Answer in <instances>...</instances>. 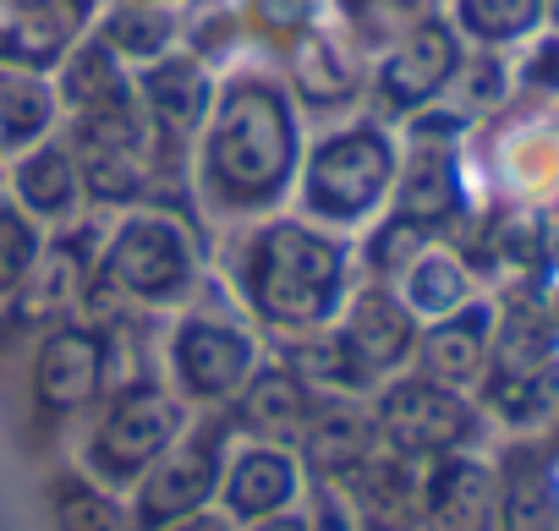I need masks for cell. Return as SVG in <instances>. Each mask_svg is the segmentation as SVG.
Wrapping results in <instances>:
<instances>
[{"instance_id": "cell-9", "label": "cell", "mask_w": 559, "mask_h": 531, "mask_svg": "<svg viewBox=\"0 0 559 531\" xmlns=\"http://www.w3.org/2000/svg\"><path fill=\"white\" fill-rule=\"evenodd\" d=\"M225 449H230V427H219V422L187 427V433L138 476V487H132V498H127L138 531H159V526H170V520H187V515L209 509L214 493H219Z\"/></svg>"}, {"instance_id": "cell-22", "label": "cell", "mask_w": 559, "mask_h": 531, "mask_svg": "<svg viewBox=\"0 0 559 531\" xmlns=\"http://www.w3.org/2000/svg\"><path fill=\"white\" fill-rule=\"evenodd\" d=\"M50 88H56L61 116H72V121L138 99V94H132V72H127V67H121L94 34H83V39L67 50V61L50 72Z\"/></svg>"}, {"instance_id": "cell-2", "label": "cell", "mask_w": 559, "mask_h": 531, "mask_svg": "<svg viewBox=\"0 0 559 531\" xmlns=\"http://www.w3.org/2000/svg\"><path fill=\"white\" fill-rule=\"evenodd\" d=\"M352 297V246L302 219L274 214L241 246V302L247 313L286 340L324 335Z\"/></svg>"}, {"instance_id": "cell-36", "label": "cell", "mask_w": 559, "mask_h": 531, "mask_svg": "<svg viewBox=\"0 0 559 531\" xmlns=\"http://www.w3.org/2000/svg\"><path fill=\"white\" fill-rule=\"evenodd\" d=\"M543 23L559 34V0H543Z\"/></svg>"}, {"instance_id": "cell-20", "label": "cell", "mask_w": 559, "mask_h": 531, "mask_svg": "<svg viewBox=\"0 0 559 531\" xmlns=\"http://www.w3.org/2000/svg\"><path fill=\"white\" fill-rule=\"evenodd\" d=\"M499 531H559V460L548 449H515L493 471Z\"/></svg>"}, {"instance_id": "cell-10", "label": "cell", "mask_w": 559, "mask_h": 531, "mask_svg": "<svg viewBox=\"0 0 559 531\" xmlns=\"http://www.w3.org/2000/svg\"><path fill=\"white\" fill-rule=\"evenodd\" d=\"M105 378H110V346L94 324L67 318L39 335L34 367H28V395L45 422H72V417L94 411L105 395Z\"/></svg>"}, {"instance_id": "cell-32", "label": "cell", "mask_w": 559, "mask_h": 531, "mask_svg": "<svg viewBox=\"0 0 559 531\" xmlns=\"http://www.w3.org/2000/svg\"><path fill=\"white\" fill-rule=\"evenodd\" d=\"M308 531H362V526H357V509L341 498V487H335V482H319V487H313Z\"/></svg>"}, {"instance_id": "cell-23", "label": "cell", "mask_w": 559, "mask_h": 531, "mask_svg": "<svg viewBox=\"0 0 559 531\" xmlns=\"http://www.w3.org/2000/svg\"><path fill=\"white\" fill-rule=\"evenodd\" d=\"M88 34H94L127 72H138V67H148V61L181 50V45H176V39H181V17H176L170 7H148V0H105V7L88 17Z\"/></svg>"}, {"instance_id": "cell-29", "label": "cell", "mask_w": 559, "mask_h": 531, "mask_svg": "<svg viewBox=\"0 0 559 531\" xmlns=\"http://www.w3.org/2000/svg\"><path fill=\"white\" fill-rule=\"evenodd\" d=\"M428 241H433V236H428L423 225L401 219V214H384V219H373V236H368V252H362V257H368V275L390 286V280L406 269V263H412V257H417Z\"/></svg>"}, {"instance_id": "cell-25", "label": "cell", "mask_w": 559, "mask_h": 531, "mask_svg": "<svg viewBox=\"0 0 559 531\" xmlns=\"http://www.w3.org/2000/svg\"><path fill=\"white\" fill-rule=\"evenodd\" d=\"M45 504H50V531H138V520L121 504V493L94 482L83 466L78 471H56L45 482Z\"/></svg>"}, {"instance_id": "cell-28", "label": "cell", "mask_w": 559, "mask_h": 531, "mask_svg": "<svg viewBox=\"0 0 559 531\" xmlns=\"http://www.w3.org/2000/svg\"><path fill=\"white\" fill-rule=\"evenodd\" d=\"M45 252V225H34L12 197H0V302H12Z\"/></svg>"}, {"instance_id": "cell-16", "label": "cell", "mask_w": 559, "mask_h": 531, "mask_svg": "<svg viewBox=\"0 0 559 531\" xmlns=\"http://www.w3.org/2000/svg\"><path fill=\"white\" fill-rule=\"evenodd\" d=\"M313 389L286 367V362H258V373L241 384V395L230 400V422L236 433L247 438H263V444H292L302 438L308 417H313Z\"/></svg>"}, {"instance_id": "cell-3", "label": "cell", "mask_w": 559, "mask_h": 531, "mask_svg": "<svg viewBox=\"0 0 559 531\" xmlns=\"http://www.w3.org/2000/svg\"><path fill=\"white\" fill-rule=\"evenodd\" d=\"M401 176V137L384 121H346L330 126L313 148H302V170H297V203L302 219L324 225V230H362L390 208Z\"/></svg>"}, {"instance_id": "cell-5", "label": "cell", "mask_w": 559, "mask_h": 531, "mask_svg": "<svg viewBox=\"0 0 559 531\" xmlns=\"http://www.w3.org/2000/svg\"><path fill=\"white\" fill-rule=\"evenodd\" d=\"M187 433V400L165 384H127L116 389L99 411L94 427L83 438V471L116 493H132L138 476Z\"/></svg>"}, {"instance_id": "cell-24", "label": "cell", "mask_w": 559, "mask_h": 531, "mask_svg": "<svg viewBox=\"0 0 559 531\" xmlns=\"http://www.w3.org/2000/svg\"><path fill=\"white\" fill-rule=\"evenodd\" d=\"M390 286H395V297L412 307L417 324H433V318H444V313H455V307H466V302L477 297L472 269H466L450 246H439V241H428Z\"/></svg>"}, {"instance_id": "cell-12", "label": "cell", "mask_w": 559, "mask_h": 531, "mask_svg": "<svg viewBox=\"0 0 559 531\" xmlns=\"http://www.w3.org/2000/svg\"><path fill=\"white\" fill-rule=\"evenodd\" d=\"M308 487V471L297 460L292 444H263V438H241L225 449V471H219V493L214 504L230 515V526H252L269 520L280 509H297Z\"/></svg>"}, {"instance_id": "cell-35", "label": "cell", "mask_w": 559, "mask_h": 531, "mask_svg": "<svg viewBox=\"0 0 559 531\" xmlns=\"http://www.w3.org/2000/svg\"><path fill=\"white\" fill-rule=\"evenodd\" d=\"M330 7H335V12L346 17V23H357V17H362V12L373 7V0H330Z\"/></svg>"}, {"instance_id": "cell-18", "label": "cell", "mask_w": 559, "mask_h": 531, "mask_svg": "<svg viewBox=\"0 0 559 531\" xmlns=\"http://www.w3.org/2000/svg\"><path fill=\"white\" fill-rule=\"evenodd\" d=\"M12 203L34 219V225H67L83 208V170L67 137H45L23 154H12Z\"/></svg>"}, {"instance_id": "cell-26", "label": "cell", "mask_w": 559, "mask_h": 531, "mask_svg": "<svg viewBox=\"0 0 559 531\" xmlns=\"http://www.w3.org/2000/svg\"><path fill=\"white\" fill-rule=\"evenodd\" d=\"M56 121H61V105H56L50 77L0 67V154H23L56 137Z\"/></svg>"}, {"instance_id": "cell-30", "label": "cell", "mask_w": 559, "mask_h": 531, "mask_svg": "<svg viewBox=\"0 0 559 531\" xmlns=\"http://www.w3.org/2000/svg\"><path fill=\"white\" fill-rule=\"evenodd\" d=\"M247 23L269 39H297L302 28L319 23V0H247Z\"/></svg>"}, {"instance_id": "cell-34", "label": "cell", "mask_w": 559, "mask_h": 531, "mask_svg": "<svg viewBox=\"0 0 559 531\" xmlns=\"http://www.w3.org/2000/svg\"><path fill=\"white\" fill-rule=\"evenodd\" d=\"M241 531H308V509H302V504H297V509H280V515L252 520V526H241Z\"/></svg>"}, {"instance_id": "cell-6", "label": "cell", "mask_w": 559, "mask_h": 531, "mask_svg": "<svg viewBox=\"0 0 559 531\" xmlns=\"http://www.w3.org/2000/svg\"><path fill=\"white\" fill-rule=\"evenodd\" d=\"M373 433H379V449L428 466V460L477 449L483 406L466 389H444L423 373H395L373 395Z\"/></svg>"}, {"instance_id": "cell-37", "label": "cell", "mask_w": 559, "mask_h": 531, "mask_svg": "<svg viewBox=\"0 0 559 531\" xmlns=\"http://www.w3.org/2000/svg\"><path fill=\"white\" fill-rule=\"evenodd\" d=\"M148 7H170V12H176V7H181V0H148Z\"/></svg>"}, {"instance_id": "cell-13", "label": "cell", "mask_w": 559, "mask_h": 531, "mask_svg": "<svg viewBox=\"0 0 559 531\" xmlns=\"http://www.w3.org/2000/svg\"><path fill=\"white\" fill-rule=\"evenodd\" d=\"M132 94H138V110L159 148H192V137L203 132L209 105H214V72L203 56L170 50V56L138 67Z\"/></svg>"}, {"instance_id": "cell-4", "label": "cell", "mask_w": 559, "mask_h": 531, "mask_svg": "<svg viewBox=\"0 0 559 531\" xmlns=\"http://www.w3.org/2000/svg\"><path fill=\"white\" fill-rule=\"evenodd\" d=\"M99 291L138 307H176L198 286V236L165 208H132L94 252Z\"/></svg>"}, {"instance_id": "cell-31", "label": "cell", "mask_w": 559, "mask_h": 531, "mask_svg": "<svg viewBox=\"0 0 559 531\" xmlns=\"http://www.w3.org/2000/svg\"><path fill=\"white\" fill-rule=\"evenodd\" d=\"M526 61H521V83L532 94H559V34H543V39H526Z\"/></svg>"}, {"instance_id": "cell-33", "label": "cell", "mask_w": 559, "mask_h": 531, "mask_svg": "<svg viewBox=\"0 0 559 531\" xmlns=\"http://www.w3.org/2000/svg\"><path fill=\"white\" fill-rule=\"evenodd\" d=\"M159 531H236V526H230V515H225L219 504H209V509H198V515H187V520H170V526H159Z\"/></svg>"}, {"instance_id": "cell-17", "label": "cell", "mask_w": 559, "mask_h": 531, "mask_svg": "<svg viewBox=\"0 0 559 531\" xmlns=\"http://www.w3.org/2000/svg\"><path fill=\"white\" fill-rule=\"evenodd\" d=\"M302 471H313L319 482H352L373 455H379V433H373V411L352 406L346 395H330L324 406H313L308 427H302Z\"/></svg>"}, {"instance_id": "cell-14", "label": "cell", "mask_w": 559, "mask_h": 531, "mask_svg": "<svg viewBox=\"0 0 559 531\" xmlns=\"http://www.w3.org/2000/svg\"><path fill=\"white\" fill-rule=\"evenodd\" d=\"M88 0H0V67L50 77L88 34Z\"/></svg>"}, {"instance_id": "cell-19", "label": "cell", "mask_w": 559, "mask_h": 531, "mask_svg": "<svg viewBox=\"0 0 559 531\" xmlns=\"http://www.w3.org/2000/svg\"><path fill=\"white\" fill-rule=\"evenodd\" d=\"M493 466L477 455H444L423 466V531H488Z\"/></svg>"}, {"instance_id": "cell-27", "label": "cell", "mask_w": 559, "mask_h": 531, "mask_svg": "<svg viewBox=\"0 0 559 531\" xmlns=\"http://www.w3.org/2000/svg\"><path fill=\"white\" fill-rule=\"evenodd\" d=\"M455 34L472 39L477 50H515L537 39L543 28V0H455L450 12Z\"/></svg>"}, {"instance_id": "cell-11", "label": "cell", "mask_w": 559, "mask_h": 531, "mask_svg": "<svg viewBox=\"0 0 559 531\" xmlns=\"http://www.w3.org/2000/svg\"><path fill=\"white\" fill-rule=\"evenodd\" d=\"M330 329H335V340L346 346V357L357 362V373L373 389L384 378H395L401 367H412V351H417V335H423V324L412 318V307L384 280L352 291L346 307H341V318Z\"/></svg>"}, {"instance_id": "cell-21", "label": "cell", "mask_w": 559, "mask_h": 531, "mask_svg": "<svg viewBox=\"0 0 559 531\" xmlns=\"http://www.w3.org/2000/svg\"><path fill=\"white\" fill-rule=\"evenodd\" d=\"M286 88L297 99V110H346L357 99V67L341 50V39L330 28H302L297 39H286Z\"/></svg>"}, {"instance_id": "cell-1", "label": "cell", "mask_w": 559, "mask_h": 531, "mask_svg": "<svg viewBox=\"0 0 559 531\" xmlns=\"http://www.w3.org/2000/svg\"><path fill=\"white\" fill-rule=\"evenodd\" d=\"M302 110L274 72L241 67L214 83L203 132L192 137V176L209 214L258 219L297 192L302 170Z\"/></svg>"}, {"instance_id": "cell-7", "label": "cell", "mask_w": 559, "mask_h": 531, "mask_svg": "<svg viewBox=\"0 0 559 531\" xmlns=\"http://www.w3.org/2000/svg\"><path fill=\"white\" fill-rule=\"evenodd\" d=\"M461 61H466V39L455 34V23L439 17V12L417 17L406 34H395L384 45V56L373 67V105H379V116L412 121V116L433 110L455 88Z\"/></svg>"}, {"instance_id": "cell-8", "label": "cell", "mask_w": 559, "mask_h": 531, "mask_svg": "<svg viewBox=\"0 0 559 531\" xmlns=\"http://www.w3.org/2000/svg\"><path fill=\"white\" fill-rule=\"evenodd\" d=\"M258 340L230 313H181L170 329V378L187 406H230L258 373Z\"/></svg>"}, {"instance_id": "cell-15", "label": "cell", "mask_w": 559, "mask_h": 531, "mask_svg": "<svg viewBox=\"0 0 559 531\" xmlns=\"http://www.w3.org/2000/svg\"><path fill=\"white\" fill-rule=\"evenodd\" d=\"M493 324H499V307L472 297L466 307L423 324L417 335V351H412V373L444 384V389H477L488 362H493Z\"/></svg>"}]
</instances>
